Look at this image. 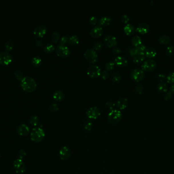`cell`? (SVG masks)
Masks as SVG:
<instances>
[{
    "instance_id": "16",
    "label": "cell",
    "mask_w": 174,
    "mask_h": 174,
    "mask_svg": "<svg viewBox=\"0 0 174 174\" xmlns=\"http://www.w3.org/2000/svg\"><path fill=\"white\" fill-rule=\"evenodd\" d=\"M17 132L21 136H27L30 132V129L26 124H22L17 128Z\"/></svg>"
},
{
    "instance_id": "28",
    "label": "cell",
    "mask_w": 174,
    "mask_h": 174,
    "mask_svg": "<svg viewBox=\"0 0 174 174\" xmlns=\"http://www.w3.org/2000/svg\"><path fill=\"white\" fill-rule=\"evenodd\" d=\"M41 61H42V60L39 56H36L33 58L32 60V63L33 66H34L35 67H38L41 64Z\"/></svg>"
},
{
    "instance_id": "21",
    "label": "cell",
    "mask_w": 174,
    "mask_h": 174,
    "mask_svg": "<svg viewBox=\"0 0 174 174\" xmlns=\"http://www.w3.org/2000/svg\"><path fill=\"white\" fill-rule=\"evenodd\" d=\"M156 51L155 49H154L152 47H148L146 48L145 51V55L146 57L149 58H152L156 55Z\"/></svg>"
},
{
    "instance_id": "18",
    "label": "cell",
    "mask_w": 174,
    "mask_h": 174,
    "mask_svg": "<svg viewBox=\"0 0 174 174\" xmlns=\"http://www.w3.org/2000/svg\"><path fill=\"white\" fill-rule=\"evenodd\" d=\"M114 63L119 67H123L127 65L128 60L123 56H118L115 58Z\"/></svg>"
},
{
    "instance_id": "50",
    "label": "cell",
    "mask_w": 174,
    "mask_h": 174,
    "mask_svg": "<svg viewBox=\"0 0 174 174\" xmlns=\"http://www.w3.org/2000/svg\"><path fill=\"white\" fill-rule=\"evenodd\" d=\"M68 41V37L66 35H63L60 40V44L65 45Z\"/></svg>"
},
{
    "instance_id": "27",
    "label": "cell",
    "mask_w": 174,
    "mask_h": 174,
    "mask_svg": "<svg viewBox=\"0 0 174 174\" xmlns=\"http://www.w3.org/2000/svg\"><path fill=\"white\" fill-rule=\"evenodd\" d=\"M157 89L160 92L165 93L167 90V84L165 82H160L157 85Z\"/></svg>"
},
{
    "instance_id": "34",
    "label": "cell",
    "mask_w": 174,
    "mask_h": 174,
    "mask_svg": "<svg viewBox=\"0 0 174 174\" xmlns=\"http://www.w3.org/2000/svg\"><path fill=\"white\" fill-rule=\"evenodd\" d=\"M29 121L31 124L34 126H36L39 123V118L35 115L31 116L29 119Z\"/></svg>"
},
{
    "instance_id": "17",
    "label": "cell",
    "mask_w": 174,
    "mask_h": 174,
    "mask_svg": "<svg viewBox=\"0 0 174 174\" xmlns=\"http://www.w3.org/2000/svg\"><path fill=\"white\" fill-rule=\"evenodd\" d=\"M150 30V27L147 23H141L137 25L136 28V30L141 34H146Z\"/></svg>"
},
{
    "instance_id": "1",
    "label": "cell",
    "mask_w": 174,
    "mask_h": 174,
    "mask_svg": "<svg viewBox=\"0 0 174 174\" xmlns=\"http://www.w3.org/2000/svg\"><path fill=\"white\" fill-rule=\"evenodd\" d=\"M21 87L27 93H31L35 91L37 87V83L33 78L29 76L23 77L21 83Z\"/></svg>"
},
{
    "instance_id": "56",
    "label": "cell",
    "mask_w": 174,
    "mask_h": 174,
    "mask_svg": "<svg viewBox=\"0 0 174 174\" xmlns=\"http://www.w3.org/2000/svg\"><path fill=\"white\" fill-rule=\"evenodd\" d=\"M0 157H1V154H0Z\"/></svg>"
},
{
    "instance_id": "32",
    "label": "cell",
    "mask_w": 174,
    "mask_h": 174,
    "mask_svg": "<svg viewBox=\"0 0 174 174\" xmlns=\"http://www.w3.org/2000/svg\"><path fill=\"white\" fill-rule=\"evenodd\" d=\"M13 48H14V43L12 41L9 40L6 42L5 44V48L6 51L8 52L11 51L13 49Z\"/></svg>"
},
{
    "instance_id": "39",
    "label": "cell",
    "mask_w": 174,
    "mask_h": 174,
    "mask_svg": "<svg viewBox=\"0 0 174 174\" xmlns=\"http://www.w3.org/2000/svg\"><path fill=\"white\" fill-rule=\"evenodd\" d=\"M167 80L168 83H174V72H172L167 75Z\"/></svg>"
},
{
    "instance_id": "23",
    "label": "cell",
    "mask_w": 174,
    "mask_h": 174,
    "mask_svg": "<svg viewBox=\"0 0 174 174\" xmlns=\"http://www.w3.org/2000/svg\"><path fill=\"white\" fill-rule=\"evenodd\" d=\"M158 40L161 44L165 45L169 44L171 42V38L167 34H163L162 35H160L158 38Z\"/></svg>"
},
{
    "instance_id": "5",
    "label": "cell",
    "mask_w": 174,
    "mask_h": 174,
    "mask_svg": "<svg viewBox=\"0 0 174 174\" xmlns=\"http://www.w3.org/2000/svg\"><path fill=\"white\" fill-rule=\"evenodd\" d=\"M13 60V57L11 54L7 51L0 53V64L3 65H9Z\"/></svg>"
},
{
    "instance_id": "48",
    "label": "cell",
    "mask_w": 174,
    "mask_h": 174,
    "mask_svg": "<svg viewBox=\"0 0 174 174\" xmlns=\"http://www.w3.org/2000/svg\"><path fill=\"white\" fill-rule=\"evenodd\" d=\"M172 93L171 91H166L163 95V97L165 98V100H169L172 97Z\"/></svg>"
},
{
    "instance_id": "54",
    "label": "cell",
    "mask_w": 174,
    "mask_h": 174,
    "mask_svg": "<svg viewBox=\"0 0 174 174\" xmlns=\"http://www.w3.org/2000/svg\"><path fill=\"white\" fill-rule=\"evenodd\" d=\"M158 79H159L161 81H163L165 80L166 78V75L164 73H160L158 75Z\"/></svg>"
},
{
    "instance_id": "3",
    "label": "cell",
    "mask_w": 174,
    "mask_h": 174,
    "mask_svg": "<svg viewBox=\"0 0 174 174\" xmlns=\"http://www.w3.org/2000/svg\"><path fill=\"white\" fill-rule=\"evenodd\" d=\"M122 118L121 112L117 109H113L108 114V120L109 123L115 124L119 123Z\"/></svg>"
},
{
    "instance_id": "53",
    "label": "cell",
    "mask_w": 174,
    "mask_h": 174,
    "mask_svg": "<svg viewBox=\"0 0 174 174\" xmlns=\"http://www.w3.org/2000/svg\"><path fill=\"white\" fill-rule=\"evenodd\" d=\"M112 52L115 54H119L121 53V49L119 48V47L115 46V47H114L113 49H112Z\"/></svg>"
},
{
    "instance_id": "44",
    "label": "cell",
    "mask_w": 174,
    "mask_h": 174,
    "mask_svg": "<svg viewBox=\"0 0 174 174\" xmlns=\"http://www.w3.org/2000/svg\"><path fill=\"white\" fill-rule=\"evenodd\" d=\"M26 153L25 151L23 150H21L19 151L18 154H17V156L19 159L23 160V158L26 157Z\"/></svg>"
},
{
    "instance_id": "11",
    "label": "cell",
    "mask_w": 174,
    "mask_h": 174,
    "mask_svg": "<svg viewBox=\"0 0 174 174\" xmlns=\"http://www.w3.org/2000/svg\"><path fill=\"white\" fill-rule=\"evenodd\" d=\"M87 116L91 119H96L100 116V110L97 107H91L86 112Z\"/></svg>"
},
{
    "instance_id": "24",
    "label": "cell",
    "mask_w": 174,
    "mask_h": 174,
    "mask_svg": "<svg viewBox=\"0 0 174 174\" xmlns=\"http://www.w3.org/2000/svg\"><path fill=\"white\" fill-rule=\"evenodd\" d=\"M111 19L110 17H109V16H103L99 21V26H108L111 23Z\"/></svg>"
},
{
    "instance_id": "26",
    "label": "cell",
    "mask_w": 174,
    "mask_h": 174,
    "mask_svg": "<svg viewBox=\"0 0 174 174\" xmlns=\"http://www.w3.org/2000/svg\"><path fill=\"white\" fill-rule=\"evenodd\" d=\"M68 42L70 44L76 45L79 43V38L77 35H71L68 38Z\"/></svg>"
},
{
    "instance_id": "36",
    "label": "cell",
    "mask_w": 174,
    "mask_h": 174,
    "mask_svg": "<svg viewBox=\"0 0 174 174\" xmlns=\"http://www.w3.org/2000/svg\"><path fill=\"white\" fill-rule=\"evenodd\" d=\"M60 38V34L57 31H54L51 36V40L53 42H57Z\"/></svg>"
},
{
    "instance_id": "20",
    "label": "cell",
    "mask_w": 174,
    "mask_h": 174,
    "mask_svg": "<svg viewBox=\"0 0 174 174\" xmlns=\"http://www.w3.org/2000/svg\"><path fill=\"white\" fill-rule=\"evenodd\" d=\"M53 99L56 101L61 102L64 100V99L65 97V95L62 91L57 90V91H55L53 93Z\"/></svg>"
},
{
    "instance_id": "33",
    "label": "cell",
    "mask_w": 174,
    "mask_h": 174,
    "mask_svg": "<svg viewBox=\"0 0 174 174\" xmlns=\"http://www.w3.org/2000/svg\"><path fill=\"white\" fill-rule=\"evenodd\" d=\"M135 49L137 52V54H145V50L146 49V46L143 44H139L137 46H135Z\"/></svg>"
},
{
    "instance_id": "9",
    "label": "cell",
    "mask_w": 174,
    "mask_h": 174,
    "mask_svg": "<svg viewBox=\"0 0 174 174\" xmlns=\"http://www.w3.org/2000/svg\"><path fill=\"white\" fill-rule=\"evenodd\" d=\"M156 62L153 59H148L145 61L142 64V67L143 70L146 71L147 72H151L154 70L156 67Z\"/></svg>"
},
{
    "instance_id": "45",
    "label": "cell",
    "mask_w": 174,
    "mask_h": 174,
    "mask_svg": "<svg viewBox=\"0 0 174 174\" xmlns=\"http://www.w3.org/2000/svg\"><path fill=\"white\" fill-rule=\"evenodd\" d=\"M100 76L102 79L105 80L109 77V73L107 70H104L102 72H101Z\"/></svg>"
},
{
    "instance_id": "46",
    "label": "cell",
    "mask_w": 174,
    "mask_h": 174,
    "mask_svg": "<svg viewBox=\"0 0 174 174\" xmlns=\"http://www.w3.org/2000/svg\"><path fill=\"white\" fill-rule=\"evenodd\" d=\"M120 19H121V21L124 23H127L129 21V19H130L129 16L126 14H122L121 16Z\"/></svg>"
},
{
    "instance_id": "47",
    "label": "cell",
    "mask_w": 174,
    "mask_h": 174,
    "mask_svg": "<svg viewBox=\"0 0 174 174\" xmlns=\"http://www.w3.org/2000/svg\"><path fill=\"white\" fill-rule=\"evenodd\" d=\"M107 107L109 108V109L111 111L114 109V108L115 106V103L112 101H109L106 103Z\"/></svg>"
},
{
    "instance_id": "31",
    "label": "cell",
    "mask_w": 174,
    "mask_h": 174,
    "mask_svg": "<svg viewBox=\"0 0 174 174\" xmlns=\"http://www.w3.org/2000/svg\"><path fill=\"white\" fill-rule=\"evenodd\" d=\"M55 46L52 44L49 43L46 44L44 48V51L46 53H51L55 50Z\"/></svg>"
},
{
    "instance_id": "30",
    "label": "cell",
    "mask_w": 174,
    "mask_h": 174,
    "mask_svg": "<svg viewBox=\"0 0 174 174\" xmlns=\"http://www.w3.org/2000/svg\"><path fill=\"white\" fill-rule=\"evenodd\" d=\"M111 80L114 82L118 83L120 82L121 79V76L120 74L117 72H114L111 74Z\"/></svg>"
},
{
    "instance_id": "6",
    "label": "cell",
    "mask_w": 174,
    "mask_h": 174,
    "mask_svg": "<svg viewBox=\"0 0 174 174\" xmlns=\"http://www.w3.org/2000/svg\"><path fill=\"white\" fill-rule=\"evenodd\" d=\"M56 53L58 55V56L65 58L69 56L70 51L69 48L66 46L59 44L56 48Z\"/></svg>"
},
{
    "instance_id": "2",
    "label": "cell",
    "mask_w": 174,
    "mask_h": 174,
    "mask_svg": "<svg viewBox=\"0 0 174 174\" xmlns=\"http://www.w3.org/2000/svg\"><path fill=\"white\" fill-rule=\"evenodd\" d=\"M45 137V132L42 128L36 127L33 129L31 133V139L33 142H39L42 141Z\"/></svg>"
},
{
    "instance_id": "10",
    "label": "cell",
    "mask_w": 174,
    "mask_h": 174,
    "mask_svg": "<svg viewBox=\"0 0 174 174\" xmlns=\"http://www.w3.org/2000/svg\"><path fill=\"white\" fill-rule=\"evenodd\" d=\"M101 74V69L98 65H91L87 70V74L91 78H96Z\"/></svg>"
},
{
    "instance_id": "4",
    "label": "cell",
    "mask_w": 174,
    "mask_h": 174,
    "mask_svg": "<svg viewBox=\"0 0 174 174\" xmlns=\"http://www.w3.org/2000/svg\"><path fill=\"white\" fill-rule=\"evenodd\" d=\"M84 56L86 60L91 63H95L98 60V55L93 49H88L85 52Z\"/></svg>"
},
{
    "instance_id": "40",
    "label": "cell",
    "mask_w": 174,
    "mask_h": 174,
    "mask_svg": "<svg viewBox=\"0 0 174 174\" xmlns=\"http://www.w3.org/2000/svg\"><path fill=\"white\" fill-rule=\"evenodd\" d=\"M135 91L138 93L141 94L144 91V86L141 84H138L135 87Z\"/></svg>"
},
{
    "instance_id": "37",
    "label": "cell",
    "mask_w": 174,
    "mask_h": 174,
    "mask_svg": "<svg viewBox=\"0 0 174 174\" xmlns=\"http://www.w3.org/2000/svg\"><path fill=\"white\" fill-rule=\"evenodd\" d=\"M14 75H15V77H16V79L19 81H21L23 78V73L19 70L16 71L14 73Z\"/></svg>"
},
{
    "instance_id": "41",
    "label": "cell",
    "mask_w": 174,
    "mask_h": 174,
    "mask_svg": "<svg viewBox=\"0 0 174 174\" xmlns=\"http://www.w3.org/2000/svg\"><path fill=\"white\" fill-rule=\"evenodd\" d=\"M102 46H103V44H102V42H100V41H98L94 45L93 49L94 50L99 51V50H100L102 49Z\"/></svg>"
},
{
    "instance_id": "7",
    "label": "cell",
    "mask_w": 174,
    "mask_h": 174,
    "mask_svg": "<svg viewBox=\"0 0 174 174\" xmlns=\"http://www.w3.org/2000/svg\"><path fill=\"white\" fill-rule=\"evenodd\" d=\"M13 167L14 171L18 174H23L25 172V165L21 159L18 158L14 160V163H13Z\"/></svg>"
},
{
    "instance_id": "38",
    "label": "cell",
    "mask_w": 174,
    "mask_h": 174,
    "mask_svg": "<svg viewBox=\"0 0 174 174\" xmlns=\"http://www.w3.org/2000/svg\"><path fill=\"white\" fill-rule=\"evenodd\" d=\"M165 52L167 56L172 55L174 52V46L172 45H169L167 48Z\"/></svg>"
},
{
    "instance_id": "13",
    "label": "cell",
    "mask_w": 174,
    "mask_h": 174,
    "mask_svg": "<svg viewBox=\"0 0 174 174\" xmlns=\"http://www.w3.org/2000/svg\"><path fill=\"white\" fill-rule=\"evenodd\" d=\"M59 155L62 160H66L69 158L71 155V151L67 146H63L60 150Z\"/></svg>"
},
{
    "instance_id": "35",
    "label": "cell",
    "mask_w": 174,
    "mask_h": 174,
    "mask_svg": "<svg viewBox=\"0 0 174 174\" xmlns=\"http://www.w3.org/2000/svg\"><path fill=\"white\" fill-rule=\"evenodd\" d=\"M83 127L85 130L90 131L92 128V123L90 120H86L83 123Z\"/></svg>"
},
{
    "instance_id": "51",
    "label": "cell",
    "mask_w": 174,
    "mask_h": 174,
    "mask_svg": "<svg viewBox=\"0 0 174 174\" xmlns=\"http://www.w3.org/2000/svg\"><path fill=\"white\" fill-rule=\"evenodd\" d=\"M89 22L91 24L93 25H95V24L97 23V18L94 16H91L89 18Z\"/></svg>"
},
{
    "instance_id": "42",
    "label": "cell",
    "mask_w": 174,
    "mask_h": 174,
    "mask_svg": "<svg viewBox=\"0 0 174 174\" xmlns=\"http://www.w3.org/2000/svg\"><path fill=\"white\" fill-rule=\"evenodd\" d=\"M49 110L51 112H54L58 111L59 110V107H58V106L57 104L53 103L51 105H50V106L49 107Z\"/></svg>"
},
{
    "instance_id": "43",
    "label": "cell",
    "mask_w": 174,
    "mask_h": 174,
    "mask_svg": "<svg viewBox=\"0 0 174 174\" xmlns=\"http://www.w3.org/2000/svg\"><path fill=\"white\" fill-rule=\"evenodd\" d=\"M115 65V63H114V62L109 61L107 63V64L105 65V67L107 70H111L114 69Z\"/></svg>"
},
{
    "instance_id": "25",
    "label": "cell",
    "mask_w": 174,
    "mask_h": 174,
    "mask_svg": "<svg viewBox=\"0 0 174 174\" xmlns=\"http://www.w3.org/2000/svg\"><path fill=\"white\" fill-rule=\"evenodd\" d=\"M146 56L145 54H137L135 56H134L133 59V61L135 63H139L142 62L145 59Z\"/></svg>"
},
{
    "instance_id": "55",
    "label": "cell",
    "mask_w": 174,
    "mask_h": 174,
    "mask_svg": "<svg viewBox=\"0 0 174 174\" xmlns=\"http://www.w3.org/2000/svg\"><path fill=\"white\" fill-rule=\"evenodd\" d=\"M170 90H171V92H173V93H174V84H172L171 86V87H170Z\"/></svg>"
},
{
    "instance_id": "15",
    "label": "cell",
    "mask_w": 174,
    "mask_h": 174,
    "mask_svg": "<svg viewBox=\"0 0 174 174\" xmlns=\"http://www.w3.org/2000/svg\"><path fill=\"white\" fill-rule=\"evenodd\" d=\"M103 29L100 26H96L93 27L91 31L90 34L92 37L97 38L100 37L102 34Z\"/></svg>"
},
{
    "instance_id": "52",
    "label": "cell",
    "mask_w": 174,
    "mask_h": 174,
    "mask_svg": "<svg viewBox=\"0 0 174 174\" xmlns=\"http://www.w3.org/2000/svg\"><path fill=\"white\" fill-rule=\"evenodd\" d=\"M35 42L36 46L37 47H38V48L41 47V46L43 45V44H44V43H43V41H42V40H36Z\"/></svg>"
},
{
    "instance_id": "14",
    "label": "cell",
    "mask_w": 174,
    "mask_h": 174,
    "mask_svg": "<svg viewBox=\"0 0 174 174\" xmlns=\"http://www.w3.org/2000/svg\"><path fill=\"white\" fill-rule=\"evenodd\" d=\"M103 42L105 44L109 47H112L114 46L117 44V41L115 36L113 35H107L105 36L103 40Z\"/></svg>"
},
{
    "instance_id": "49",
    "label": "cell",
    "mask_w": 174,
    "mask_h": 174,
    "mask_svg": "<svg viewBox=\"0 0 174 174\" xmlns=\"http://www.w3.org/2000/svg\"><path fill=\"white\" fill-rule=\"evenodd\" d=\"M128 52H129V55L131 56H135L137 54V52L136 51L135 48H134V47H132V48H129Z\"/></svg>"
},
{
    "instance_id": "29",
    "label": "cell",
    "mask_w": 174,
    "mask_h": 174,
    "mask_svg": "<svg viewBox=\"0 0 174 174\" xmlns=\"http://www.w3.org/2000/svg\"><path fill=\"white\" fill-rule=\"evenodd\" d=\"M131 42L133 45L137 46L142 44V39L138 35H135L132 37Z\"/></svg>"
},
{
    "instance_id": "12",
    "label": "cell",
    "mask_w": 174,
    "mask_h": 174,
    "mask_svg": "<svg viewBox=\"0 0 174 174\" xmlns=\"http://www.w3.org/2000/svg\"><path fill=\"white\" fill-rule=\"evenodd\" d=\"M47 27L44 25H39L35 28L33 34L36 37H42L47 33Z\"/></svg>"
},
{
    "instance_id": "19",
    "label": "cell",
    "mask_w": 174,
    "mask_h": 174,
    "mask_svg": "<svg viewBox=\"0 0 174 174\" xmlns=\"http://www.w3.org/2000/svg\"><path fill=\"white\" fill-rule=\"evenodd\" d=\"M128 100L126 97H121L116 102V106L119 109H124L127 107Z\"/></svg>"
},
{
    "instance_id": "8",
    "label": "cell",
    "mask_w": 174,
    "mask_h": 174,
    "mask_svg": "<svg viewBox=\"0 0 174 174\" xmlns=\"http://www.w3.org/2000/svg\"><path fill=\"white\" fill-rule=\"evenodd\" d=\"M144 76H145V73L144 70L139 68L135 69L134 70H132L130 74V76L131 79L136 81H141L143 79Z\"/></svg>"
},
{
    "instance_id": "22",
    "label": "cell",
    "mask_w": 174,
    "mask_h": 174,
    "mask_svg": "<svg viewBox=\"0 0 174 174\" xmlns=\"http://www.w3.org/2000/svg\"><path fill=\"white\" fill-rule=\"evenodd\" d=\"M124 31L125 33L127 35H131L133 34L135 32V28L130 24H127L124 27Z\"/></svg>"
}]
</instances>
